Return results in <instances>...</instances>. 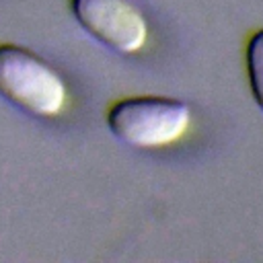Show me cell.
<instances>
[{"label":"cell","instance_id":"6da1fadb","mask_svg":"<svg viewBox=\"0 0 263 263\" xmlns=\"http://www.w3.org/2000/svg\"><path fill=\"white\" fill-rule=\"evenodd\" d=\"M0 97L37 117L60 113L66 86L60 74L35 51L16 43H0Z\"/></svg>","mask_w":263,"mask_h":263},{"label":"cell","instance_id":"7a4b0ae2","mask_svg":"<svg viewBox=\"0 0 263 263\" xmlns=\"http://www.w3.org/2000/svg\"><path fill=\"white\" fill-rule=\"evenodd\" d=\"M189 119V105L171 97H125L107 111L109 132L136 148H158L179 140Z\"/></svg>","mask_w":263,"mask_h":263},{"label":"cell","instance_id":"3957f363","mask_svg":"<svg viewBox=\"0 0 263 263\" xmlns=\"http://www.w3.org/2000/svg\"><path fill=\"white\" fill-rule=\"evenodd\" d=\"M76 23L99 43L119 53H136L148 37L142 12L129 0H70Z\"/></svg>","mask_w":263,"mask_h":263},{"label":"cell","instance_id":"277c9868","mask_svg":"<svg viewBox=\"0 0 263 263\" xmlns=\"http://www.w3.org/2000/svg\"><path fill=\"white\" fill-rule=\"evenodd\" d=\"M245 62H247L251 95L259 105V109L263 111V29L255 31L249 37V43L245 49Z\"/></svg>","mask_w":263,"mask_h":263}]
</instances>
